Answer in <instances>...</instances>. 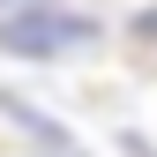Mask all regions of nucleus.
I'll list each match as a JSON object with an SVG mask.
<instances>
[{
  "instance_id": "f257e3e1",
  "label": "nucleus",
  "mask_w": 157,
  "mask_h": 157,
  "mask_svg": "<svg viewBox=\"0 0 157 157\" xmlns=\"http://www.w3.org/2000/svg\"><path fill=\"white\" fill-rule=\"evenodd\" d=\"M105 23H90L67 0H15L0 8V52L8 60H67V52H97Z\"/></svg>"
},
{
  "instance_id": "f03ea898",
  "label": "nucleus",
  "mask_w": 157,
  "mask_h": 157,
  "mask_svg": "<svg viewBox=\"0 0 157 157\" xmlns=\"http://www.w3.org/2000/svg\"><path fill=\"white\" fill-rule=\"evenodd\" d=\"M0 120H8V127H23L30 142L45 150V157H90V150L75 142V135H67L60 120H45V112H37V105H30L23 90H8V82H0Z\"/></svg>"
},
{
  "instance_id": "7ed1b4c3",
  "label": "nucleus",
  "mask_w": 157,
  "mask_h": 157,
  "mask_svg": "<svg viewBox=\"0 0 157 157\" xmlns=\"http://www.w3.org/2000/svg\"><path fill=\"white\" fill-rule=\"evenodd\" d=\"M127 30H135V37H150V45H157V8H142V15H135Z\"/></svg>"
},
{
  "instance_id": "20e7f679",
  "label": "nucleus",
  "mask_w": 157,
  "mask_h": 157,
  "mask_svg": "<svg viewBox=\"0 0 157 157\" xmlns=\"http://www.w3.org/2000/svg\"><path fill=\"white\" fill-rule=\"evenodd\" d=\"M120 150H127V157H157V150L142 142V135H120Z\"/></svg>"
},
{
  "instance_id": "39448f33",
  "label": "nucleus",
  "mask_w": 157,
  "mask_h": 157,
  "mask_svg": "<svg viewBox=\"0 0 157 157\" xmlns=\"http://www.w3.org/2000/svg\"><path fill=\"white\" fill-rule=\"evenodd\" d=\"M0 8H15V0H0Z\"/></svg>"
}]
</instances>
